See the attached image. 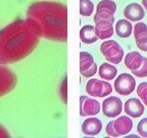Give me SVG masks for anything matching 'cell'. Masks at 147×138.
<instances>
[{"instance_id": "obj_2", "label": "cell", "mask_w": 147, "mask_h": 138, "mask_svg": "<svg viewBox=\"0 0 147 138\" xmlns=\"http://www.w3.org/2000/svg\"><path fill=\"white\" fill-rule=\"evenodd\" d=\"M27 18L36 22L42 32V37L52 41L67 42V7L57 1H37L27 10Z\"/></svg>"}, {"instance_id": "obj_1", "label": "cell", "mask_w": 147, "mask_h": 138, "mask_svg": "<svg viewBox=\"0 0 147 138\" xmlns=\"http://www.w3.org/2000/svg\"><path fill=\"white\" fill-rule=\"evenodd\" d=\"M42 37L39 26L31 18L18 20L0 30V64H14L30 55Z\"/></svg>"}, {"instance_id": "obj_25", "label": "cell", "mask_w": 147, "mask_h": 138, "mask_svg": "<svg viewBox=\"0 0 147 138\" xmlns=\"http://www.w3.org/2000/svg\"><path fill=\"white\" fill-rule=\"evenodd\" d=\"M60 94H61V98L63 100L64 103H67V78L64 79L63 82L61 84V88H60Z\"/></svg>"}, {"instance_id": "obj_9", "label": "cell", "mask_w": 147, "mask_h": 138, "mask_svg": "<svg viewBox=\"0 0 147 138\" xmlns=\"http://www.w3.org/2000/svg\"><path fill=\"white\" fill-rule=\"evenodd\" d=\"M80 72L85 78L93 77L97 73V64L89 52L81 51L80 53Z\"/></svg>"}, {"instance_id": "obj_16", "label": "cell", "mask_w": 147, "mask_h": 138, "mask_svg": "<svg viewBox=\"0 0 147 138\" xmlns=\"http://www.w3.org/2000/svg\"><path fill=\"white\" fill-rule=\"evenodd\" d=\"M143 58L144 56L140 54L137 51H131L125 56L124 62L125 66L127 67V69H129L131 72L136 71L141 67V64L143 62Z\"/></svg>"}, {"instance_id": "obj_12", "label": "cell", "mask_w": 147, "mask_h": 138, "mask_svg": "<svg viewBox=\"0 0 147 138\" xmlns=\"http://www.w3.org/2000/svg\"><path fill=\"white\" fill-rule=\"evenodd\" d=\"M134 38H135L136 45L140 50L147 52V26L146 24L139 22L134 26L133 29Z\"/></svg>"}, {"instance_id": "obj_11", "label": "cell", "mask_w": 147, "mask_h": 138, "mask_svg": "<svg viewBox=\"0 0 147 138\" xmlns=\"http://www.w3.org/2000/svg\"><path fill=\"white\" fill-rule=\"evenodd\" d=\"M102 113L107 118H117L123 110V102L119 97L110 96L102 102Z\"/></svg>"}, {"instance_id": "obj_26", "label": "cell", "mask_w": 147, "mask_h": 138, "mask_svg": "<svg viewBox=\"0 0 147 138\" xmlns=\"http://www.w3.org/2000/svg\"><path fill=\"white\" fill-rule=\"evenodd\" d=\"M7 137H10L8 131H7L2 125H0V138H7Z\"/></svg>"}, {"instance_id": "obj_5", "label": "cell", "mask_w": 147, "mask_h": 138, "mask_svg": "<svg viewBox=\"0 0 147 138\" xmlns=\"http://www.w3.org/2000/svg\"><path fill=\"white\" fill-rule=\"evenodd\" d=\"M86 91L92 97L104 98L113 92V87L106 81L98 79H90L86 84Z\"/></svg>"}, {"instance_id": "obj_3", "label": "cell", "mask_w": 147, "mask_h": 138, "mask_svg": "<svg viewBox=\"0 0 147 138\" xmlns=\"http://www.w3.org/2000/svg\"><path fill=\"white\" fill-rule=\"evenodd\" d=\"M133 128V121L131 117L128 116H121L115 121H110L107 124L105 132L110 137H119V136L127 135L131 132Z\"/></svg>"}, {"instance_id": "obj_27", "label": "cell", "mask_w": 147, "mask_h": 138, "mask_svg": "<svg viewBox=\"0 0 147 138\" xmlns=\"http://www.w3.org/2000/svg\"><path fill=\"white\" fill-rule=\"evenodd\" d=\"M142 5L144 7V9L147 10V0H142Z\"/></svg>"}, {"instance_id": "obj_15", "label": "cell", "mask_w": 147, "mask_h": 138, "mask_svg": "<svg viewBox=\"0 0 147 138\" xmlns=\"http://www.w3.org/2000/svg\"><path fill=\"white\" fill-rule=\"evenodd\" d=\"M102 130V123L95 117L86 119L82 124V132L87 136L98 135Z\"/></svg>"}, {"instance_id": "obj_20", "label": "cell", "mask_w": 147, "mask_h": 138, "mask_svg": "<svg viewBox=\"0 0 147 138\" xmlns=\"http://www.w3.org/2000/svg\"><path fill=\"white\" fill-rule=\"evenodd\" d=\"M94 4L91 0H80V14L82 16L88 18L93 14Z\"/></svg>"}, {"instance_id": "obj_19", "label": "cell", "mask_w": 147, "mask_h": 138, "mask_svg": "<svg viewBox=\"0 0 147 138\" xmlns=\"http://www.w3.org/2000/svg\"><path fill=\"white\" fill-rule=\"evenodd\" d=\"M98 74H99V77L102 78L103 80L111 81L117 77V69L115 67V64L104 62V64H102L99 67Z\"/></svg>"}, {"instance_id": "obj_10", "label": "cell", "mask_w": 147, "mask_h": 138, "mask_svg": "<svg viewBox=\"0 0 147 138\" xmlns=\"http://www.w3.org/2000/svg\"><path fill=\"white\" fill-rule=\"evenodd\" d=\"M101 106L97 99H92L85 95L80 97V116L81 117H92L99 114Z\"/></svg>"}, {"instance_id": "obj_24", "label": "cell", "mask_w": 147, "mask_h": 138, "mask_svg": "<svg viewBox=\"0 0 147 138\" xmlns=\"http://www.w3.org/2000/svg\"><path fill=\"white\" fill-rule=\"evenodd\" d=\"M137 131L141 137H147V118L140 120L138 123Z\"/></svg>"}, {"instance_id": "obj_23", "label": "cell", "mask_w": 147, "mask_h": 138, "mask_svg": "<svg viewBox=\"0 0 147 138\" xmlns=\"http://www.w3.org/2000/svg\"><path fill=\"white\" fill-rule=\"evenodd\" d=\"M134 76L138 77V78H146L147 77V57L143 58V62L141 64V67L136 71L132 72Z\"/></svg>"}, {"instance_id": "obj_13", "label": "cell", "mask_w": 147, "mask_h": 138, "mask_svg": "<svg viewBox=\"0 0 147 138\" xmlns=\"http://www.w3.org/2000/svg\"><path fill=\"white\" fill-rule=\"evenodd\" d=\"M124 16L130 22H139L145 16V10L139 3H130L125 7Z\"/></svg>"}, {"instance_id": "obj_21", "label": "cell", "mask_w": 147, "mask_h": 138, "mask_svg": "<svg viewBox=\"0 0 147 138\" xmlns=\"http://www.w3.org/2000/svg\"><path fill=\"white\" fill-rule=\"evenodd\" d=\"M137 94L143 103L147 106V82H142L137 88Z\"/></svg>"}, {"instance_id": "obj_6", "label": "cell", "mask_w": 147, "mask_h": 138, "mask_svg": "<svg viewBox=\"0 0 147 138\" xmlns=\"http://www.w3.org/2000/svg\"><path fill=\"white\" fill-rule=\"evenodd\" d=\"M18 79L16 74L8 68L0 64V97L8 94L16 88Z\"/></svg>"}, {"instance_id": "obj_4", "label": "cell", "mask_w": 147, "mask_h": 138, "mask_svg": "<svg viewBox=\"0 0 147 138\" xmlns=\"http://www.w3.org/2000/svg\"><path fill=\"white\" fill-rule=\"evenodd\" d=\"M100 51L108 62L119 64L124 58V50L122 46L115 40H106L100 45Z\"/></svg>"}, {"instance_id": "obj_8", "label": "cell", "mask_w": 147, "mask_h": 138, "mask_svg": "<svg viewBox=\"0 0 147 138\" xmlns=\"http://www.w3.org/2000/svg\"><path fill=\"white\" fill-rule=\"evenodd\" d=\"M95 32L100 40H106L113 35L115 18H94Z\"/></svg>"}, {"instance_id": "obj_7", "label": "cell", "mask_w": 147, "mask_h": 138, "mask_svg": "<svg viewBox=\"0 0 147 138\" xmlns=\"http://www.w3.org/2000/svg\"><path fill=\"white\" fill-rule=\"evenodd\" d=\"M135 79L132 75L128 73L121 74L115 80V90L119 95H123V96L130 95L135 90Z\"/></svg>"}, {"instance_id": "obj_22", "label": "cell", "mask_w": 147, "mask_h": 138, "mask_svg": "<svg viewBox=\"0 0 147 138\" xmlns=\"http://www.w3.org/2000/svg\"><path fill=\"white\" fill-rule=\"evenodd\" d=\"M97 7L113 12V14H115V12H117V4H115V1H111V0H101L100 2L97 4Z\"/></svg>"}, {"instance_id": "obj_28", "label": "cell", "mask_w": 147, "mask_h": 138, "mask_svg": "<svg viewBox=\"0 0 147 138\" xmlns=\"http://www.w3.org/2000/svg\"><path fill=\"white\" fill-rule=\"evenodd\" d=\"M128 137H137V135H133V134H131V135H129Z\"/></svg>"}, {"instance_id": "obj_18", "label": "cell", "mask_w": 147, "mask_h": 138, "mask_svg": "<svg viewBox=\"0 0 147 138\" xmlns=\"http://www.w3.org/2000/svg\"><path fill=\"white\" fill-rule=\"evenodd\" d=\"M133 32V26L129 20H119L115 24V34L119 38H128Z\"/></svg>"}, {"instance_id": "obj_17", "label": "cell", "mask_w": 147, "mask_h": 138, "mask_svg": "<svg viewBox=\"0 0 147 138\" xmlns=\"http://www.w3.org/2000/svg\"><path fill=\"white\" fill-rule=\"evenodd\" d=\"M81 41L84 44H93L98 40V37L95 32V27L91 25H86L82 27L80 31Z\"/></svg>"}, {"instance_id": "obj_14", "label": "cell", "mask_w": 147, "mask_h": 138, "mask_svg": "<svg viewBox=\"0 0 147 138\" xmlns=\"http://www.w3.org/2000/svg\"><path fill=\"white\" fill-rule=\"evenodd\" d=\"M124 110L129 117L139 118L144 114V106L140 101V99L130 98L125 102Z\"/></svg>"}]
</instances>
